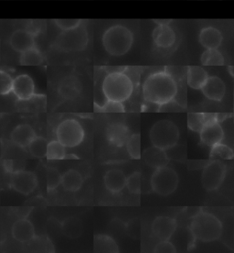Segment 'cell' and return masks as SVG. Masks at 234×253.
I'll return each instance as SVG.
<instances>
[{
    "label": "cell",
    "mask_w": 234,
    "mask_h": 253,
    "mask_svg": "<svg viewBox=\"0 0 234 253\" xmlns=\"http://www.w3.org/2000/svg\"><path fill=\"white\" fill-rule=\"evenodd\" d=\"M142 91L145 101L161 107L174 101L178 88L177 81L170 73L158 71L146 77Z\"/></svg>",
    "instance_id": "1"
},
{
    "label": "cell",
    "mask_w": 234,
    "mask_h": 253,
    "mask_svg": "<svg viewBox=\"0 0 234 253\" xmlns=\"http://www.w3.org/2000/svg\"><path fill=\"white\" fill-rule=\"evenodd\" d=\"M190 233L197 241L212 242L218 241L222 235V222L216 215L201 211L191 218Z\"/></svg>",
    "instance_id": "2"
},
{
    "label": "cell",
    "mask_w": 234,
    "mask_h": 253,
    "mask_svg": "<svg viewBox=\"0 0 234 253\" xmlns=\"http://www.w3.org/2000/svg\"><path fill=\"white\" fill-rule=\"evenodd\" d=\"M102 46L108 54L123 56L131 50L134 43V34L130 29L121 24L109 27L102 34Z\"/></svg>",
    "instance_id": "3"
},
{
    "label": "cell",
    "mask_w": 234,
    "mask_h": 253,
    "mask_svg": "<svg viewBox=\"0 0 234 253\" xmlns=\"http://www.w3.org/2000/svg\"><path fill=\"white\" fill-rule=\"evenodd\" d=\"M101 90L106 100L123 103L133 94V80L124 72H112L104 77Z\"/></svg>",
    "instance_id": "4"
},
{
    "label": "cell",
    "mask_w": 234,
    "mask_h": 253,
    "mask_svg": "<svg viewBox=\"0 0 234 253\" xmlns=\"http://www.w3.org/2000/svg\"><path fill=\"white\" fill-rule=\"evenodd\" d=\"M149 138L153 146L167 151L177 145L179 139V129L172 121H159L151 127Z\"/></svg>",
    "instance_id": "5"
},
{
    "label": "cell",
    "mask_w": 234,
    "mask_h": 253,
    "mask_svg": "<svg viewBox=\"0 0 234 253\" xmlns=\"http://www.w3.org/2000/svg\"><path fill=\"white\" fill-rule=\"evenodd\" d=\"M88 40V32L82 23L76 29L64 31L59 34L53 43V47L58 51L64 52L81 51L86 48Z\"/></svg>",
    "instance_id": "6"
},
{
    "label": "cell",
    "mask_w": 234,
    "mask_h": 253,
    "mask_svg": "<svg viewBox=\"0 0 234 253\" xmlns=\"http://www.w3.org/2000/svg\"><path fill=\"white\" fill-rule=\"evenodd\" d=\"M178 183L177 171L167 165L155 169L151 177L152 190L159 196H167L173 194L177 190Z\"/></svg>",
    "instance_id": "7"
},
{
    "label": "cell",
    "mask_w": 234,
    "mask_h": 253,
    "mask_svg": "<svg viewBox=\"0 0 234 253\" xmlns=\"http://www.w3.org/2000/svg\"><path fill=\"white\" fill-rule=\"evenodd\" d=\"M84 129L76 120L69 119L61 122L56 129L57 139L66 148L80 145L84 139Z\"/></svg>",
    "instance_id": "8"
},
{
    "label": "cell",
    "mask_w": 234,
    "mask_h": 253,
    "mask_svg": "<svg viewBox=\"0 0 234 253\" xmlns=\"http://www.w3.org/2000/svg\"><path fill=\"white\" fill-rule=\"evenodd\" d=\"M227 173V166L220 161L213 160L203 168L201 184L203 188L209 192L215 191L221 187Z\"/></svg>",
    "instance_id": "9"
},
{
    "label": "cell",
    "mask_w": 234,
    "mask_h": 253,
    "mask_svg": "<svg viewBox=\"0 0 234 253\" xmlns=\"http://www.w3.org/2000/svg\"><path fill=\"white\" fill-rule=\"evenodd\" d=\"M215 117L216 115L206 114L207 121L200 132L201 143L210 148L222 143L224 138L223 128Z\"/></svg>",
    "instance_id": "10"
},
{
    "label": "cell",
    "mask_w": 234,
    "mask_h": 253,
    "mask_svg": "<svg viewBox=\"0 0 234 253\" xmlns=\"http://www.w3.org/2000/svg\"><path fill=\"white\" fill-rule=\"evenodd\" d=\"M38 185V180L32 171H16L11 172L10 186L23 195H30Z\"/></svg>",
    "instance_id": "11"
},
{
    "label": "cell",
    "mask_w": 234,
    "mask_h": 253,
    "mask_svg": "<svg viewBox=\"0 0 234 253\" xmlns=\"http://www.w3.org/2000/svg\"><path fill=\"white\" fill-rule=\"evenodd\" d=\"M153 42L159 49H170L177 41V34L169 22H158L152 33Z\"/></svg>",
    "instance_id": "12"
},
{
    "label": "cell",
    "mask_w": 234,
    "mask_h": 253,
    "mask_svg": "<svg viewBox=\"0 0 234 253\" xmlns=\"http://www.w3.org/2000/svg\"><path fill=\"white\" fill-rule=\"evenodd\" d=\"M151 229L158 241H169L177 230V221L169 216H158L154 219Z\"/></svg>",
    "instance_id": "13"
},
{
    "label": "cell",
    "mask_w": 234,
    "mask_h": 253,
    "mask_svg": "<svg viewBox=\"0 0 234 253\" xmlns=\"http://www.w3.org/2000/svg\"><path fill=\"white\" fill-rule=\"evenodd\" d=\"M105 136L108 142L111 145L121 148L127 145V140L130 138L131 134L126 124L121 122H114L108 125L105 129Z\"/></svg>",
    "instance_id": "14"
},
{
    "label": "cell",
    "mask_w": 234,
    "mask_h": 253,
    "mask_svg": "<svg viewBox=\"0 0 234 253\" xmlns=\"http://www.w3.org/2000/svg\"><path fill=\"white\" fill-rule=\"evenodd\" d=\"M9 44L14 51L22 53L32 47L36 46L35 34L29 30H16L9 38Z\"/></svg>",
    "instance_id": "15"
},
{
    "label": "cell",
    "mask_w": 234,
    "mask_h": 253,
    "mask_svg": "<svg viewBox=\"0 0 234 253\" xmlns=\"http://www.w3.org/2000/svg\"><path fill=\"white\" fill-rule=\"evenodd\" d=\"M13 93L19 100H29L35 95V84L29 75H19L14 79Z\"/></svg>",
    "instance_id": "16"
},
{
    "label": "cell",
    "mask_w": 234,
    "mask_h": 253,
    "mask_svg": "<svg viewBox=\"0 0 234 253\" xmlns=\"http://www.w3.org/2000/svg\"><path fill=\"white\" fill-rule=\"evenodd\" d=\"M203 95L211 101H222L226 93V85L219 76H209L201 88Z\"/></svg>",
    "instance_id": "17"
},
{
    "label": "cell",
    "mask_w": 234,
    "mask_h": 253,
    "mask_svg": "<svg viewBox=\"0 0 234 253\" xmlns=\"http://www.w3.org/2000/svg\"><path fill=\"white\" fill-rule=\"evenodd\" d=\"M82 91V84L76 76H69L64 78L59 85L58 92L64 99L72 100L78 97Z\"/></svg>",
    "instance_id": "18"
},
{
    "label": "cell",
    "mask_w": 234,
    "mask_h": 253,
    "mask_svg": "<svg viewBox=\"0 0 234 253\" xmlns=\"http://www.w3.org/2000/svg\"><path fill=\"white\" fill-rule=\"evenodd\" d=\"M223 36L215 27H205L199 34V42L205 50L218 49L222 43Z\"/></svg>",
    "instance_id": "19"
},
{
    "label": "cell",
    "mask_w": 234,
    "mask_h": 253,
    "mask_svg": "<svg viewBox=\"0 0 234 253\" xmlns=\"http://www.w3.org/2000/svg\"><path fill=\"white\" fill-rule=\"evenodd\" d=\"M13 238L19 242H29L35 238V228L32 222L21 218L14 223L12 227Z\"/></svg>",
    "instance_id": "20"
},
{
    "label": "cell",
    "mask_w": 234,
    "mask_h": 253,
    "mask_svg": "<svg viewBox=\"0 0 234 253\" xmlns=\"http://www.w3.org/2000/svg\"><path fill=\"white\" fill-rule=\"evenodd\" d=\"M36 136V132L32 126L28 124H20L13 129L10 139L13 143L20 148H27Z\"/></svg>",
    "instance_id": "21"
},
{
    "label": "cell",
    "mask_w": 234,
    "mask_h": 253,
    "mask_svg": "<svg viewBox=\"0 0 234 253\" xmlns=\"http://www.w3.org/2000/svg\"><path fill=\"white\" fill-rule=\"evenodd\" d=\"M143 159L146 162V165H149L154 169H158L160 167L166 166L168 164V155L163 149L152 146L147 148L143 152Z\"/></svg>",
    "instance_id": "22"
},
{
    "label": "cell",
    "mask_w": 234,
    "mask_h": 253,
    "mask_svg": "<svg viewBox=\"0 0 234 253\" xmlns=\"http://www.w3.org/2000/svg\"><path fill=\"white\" fill-rule=\"evenodd\" d=\"M127 178L120 170H110L103 177V183L108 191L113 194H117L127 186Z\"/></svg>",
    "instance_id": "23"
},
{
    "label": "cell",
    "mask_w": 234,
    "mask_h": 253,
    "mask_svg": "<svg viewBox=\"0 0 234 253\" xmlns=\"http://www.w3.org/2000/svg\"><path fill=\"white\" fill-rule=\"evenodd\" d=\"M209 75L207 71L201 66L191 65L187 70V84L190 88L201 90L205 83L207 82Z\"/></svg>",
    "instance_id": "24"
},
{
    "label": "cell",
    "mask_w": 234,
    "mask_h": 253,
    "mask_svg": "<svg viewBox=\"0 0 234 253\" xmlns=\"http://www.w3.org/2000/svg\"><path fill=\"white\" fill-rule=\"evenodd\" d=\"M83 179L76 170H69L62 176V185L68 192H77L82 188Z\"/></svg>",
    "instance_id": "25"
},
{
    "label": "cell",
    "mask_w": 234,
    "mask_h": 253,
    "mask_svg": "<svg viewBox=\"0 0 234 253\" xmlns=\"http://www.w3.org/2000/svg\"><path fill=\"white\" fill-rule=\"evenodd\" d=\"M95 253H119V248L114 239L107 235L99 234L95 237Z\"/></svg>",
    "instance_id": "26"
},
{
    "label": "cell",
    "mask_w": 234,
    "mask_h": 253,
    "mask_svg": "<svg viewBox=\"0 0 234 253\" xmlns=\"http://www.w3.org/2000/svg\"><path fill=\"white\" fill-rule=\"evenodd\" d=\"M43 62H44V56L36 46L20 53L19 63L22 65L36 66V65L42 64Z\"/></svg>",
    "instance_id": "27"
},
{
    "label": "cell",
    "mask_w": 234,
    "mask_h": 253,
    "mask_svg": "<svg viewBox=\"0 0 234 253\" xmlns=\"http://www.w3.org/2000/svg\"><path fill=\"white\" fill-rule=\"evenodd\" d=\"M201 62L204 66H220L225 63L222 52L218 49L205 50L201 56Z\"/></svg>",
    "instance_id": "28"
},
{
    "label": "cell",
    "mask_w": 234,
    "mask_h": 253,
    "mask_svg": "<svg viewBox=\"0 0 234 253\" xmlns=\"http://www.w3.org/2000/svg\"><path fill=\"white\" fill-rule=\"evenodd\" d=\"M63 231L64 235L70 239L80 237L82 233V223L80 219L70 217L66 219L63 224Z\"/></svg>",
    "instance_id": "29"
},
{
    "label": "cell",
    "mask_w": 234,
    "mask_h": 253,
    "mask_svg": "<svg viewBox=\"0 0 234 253\" xmlns=\"http://www.w3.org/2000/svg\"><path fill=\"white\" fill-rule=\"evenodd\" d=\"M28 148L31 154L34 157L38 159L44 158L47 156L48 141L43 137L36 136Z\"/></svg>",
    "instance_id": "30"
},
{
    "label": "cell",
    "mask_w": 234,
    "mask_h": 253,
    "mask_svg": "<svg viewBox=\"0 0 234 253\" xmlns=\"http://www.w3.org/2000/svg\"><path fill=\"white\" fill-rule=\"evenodd\" d=\"M47 158L49 160H64L66 157V147L59 140H52L48 143Z\"/></svg>",
    "instance_id": "31"
},
{
    "label": "cell",
    "mask_w": 234,
    "mask_h": 253,
    "mask_svg": "<svg viewBox=\"0 0 234 253\" xmlns=\"http://www.w3.org/2000/svg\"><path fill=\"white\" fill-rule=\"evenodd\" d=\"M209 157L214 160H232L234 158V152L232 148L229 146L219 143L217 145L211 147Z\"/></svg>",
    "instance_id": "32"
},
{
    "label": "cell",
    "mask_w": 234,
    "mask_h": 253,
    "mask_svg": "<svg viewBox=\"0 0 234 253\" xmlns=\"http://www.w3.org/2000/svg\"><path fill=\"white\" fill-rule=\"evenodd\" d=\"M127 150L129 156L134 160L141 158V137L140 134H132L127 142Z\"/></svg>",
    "instance_id": "33"
},
{
    "label": "cell",
    "mask_w": 234,
    "mask_h": 253,
    "mask_svg": "<svg viewBox=\"0 0 234 253\" xmlns=\"http://www.w3.org/2000/svg\"><path fill=\"white\" fill-rule=\"evenodd\" d=\"M206 121V114L203 113H190L188 115V126L194 132H201Z\"/></svg>",
    "instance_id": "34"
},
{
    "label": "cell",
    "mask_w": 234,
    "mask_h": 253,
    "mask_svg": "<svg viewBox=\"0 0 234 253\" xmlns=\"http://www.w3.org/2000/svg\"><path fill=\"white\" fill-rule=\"evenodd\" d=\"M96 111L104 112V113H122L125 112V107L121 102L106 100L102 105H95Z\"/></svg>",
    "instance_id": "35"
},
{
    "label": "cell",
    "mask_w": 234,
    "mask_h": 253,
    "mask_svg": "<svg viewBox=\"0 0 234 253\" xmlns=\"http://www.w3.org/2000/svg\"><path fill=\"white\" fill-rule=\"evenodd\" d=\"M62 176L57 169L49 167L47 169V189L49 191L57 189L58 186L62 184Z\"/></svg>",
    "instance_id": "36"
},
{
    "label": "cell",
    "mask_w": 234,
    "mask_h": 253,
    "mask_svg": "<svg viewBox=\"0 0 234 253\" xmlns=\"http://www.w3.org/2000/svg\"><path fill=\"white\" fill-rule=\"evenodd\" d=\"M127 187L130 193L134 195H138L141 193L142 178L140 172L134 171L128 176L127 180Z\"/></svg>",
    "instance_id": "37"
},
{
    "label": "cell",
    "mask_w": 234,
    "mask_h": 253,
    "mask_svg": "<svg viewBox=\"0 0 234 253\" xmlns=\"http://www.w3.org/2000/svg\"><path fill=\"white\" fill-rule=\"evenodd\" d=\"M14 79L12 76L5 71L0 72V94L6 95L10 94L13 90Z\"/></svg>",
    "instance_id": "38"
},
{
    "label": "cell",
    "mask_w": 234,
    "mask_h": 253,
    "mask_svg": "<svg viewBox=\"0 0 234 253\" xmlns=\"http://www.w3.org/2000/svg\"><path fill=\"white\" fill-rule=\"evenodd\" d=\"M82 19H54V24L63 32L76 29L79 26L82 25Z\"/></svg>",
    "instance_id": "39"
},
{
    "label": "cell",
    "mask_w": 234,
    "mask_h": 253,
    "mask_svg": "<svg viewBox=\"0 0 234 253\" xmlns=\"http://www.w3.org/2000/svg\"><path fill=\"white\" fill-rule=\"evenodd\" d=\"M154 253H177V249L169 241H160L154 248Z\"/></svg>",
    "instance_id": "40"
},
{
    "label": "cell",
    "mask_w": 234,
    "mask_h": 253,
    "mask_svg": "<svg viewBox=\"0 0 234 253\" xmlns=\"http://www.w3.org/2000/svg\"><path fill=\"white\" fill-rule=\"evenodd\" d=\"M4 168L7 172H13V162L12 161H5L4 162Z\"/></svg>",
    "instance_id": "41"
}]
</instances>
